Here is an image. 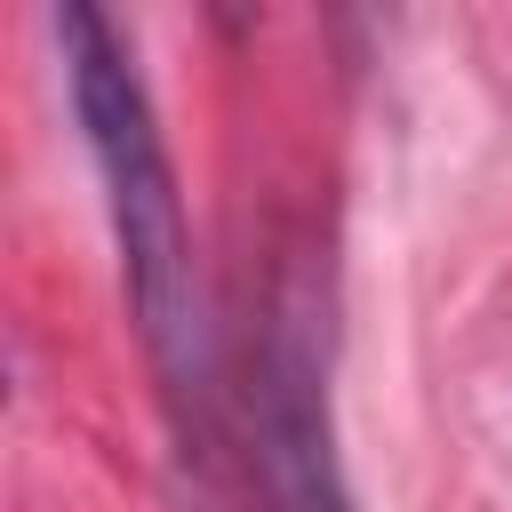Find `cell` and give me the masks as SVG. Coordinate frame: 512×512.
<instances>
[{
  "mask_svg": "<svg viewBox=\"0 0 512 512\" xmlns=\"http://www.w3.org/2000/svg\"><path fill=\"white\" fill-rule=\"evenodd\" d=\"M56 48H64V88L104 184V224L120 248V288L128 312L144 328L152 376L176 408V424L192 440H208L216 416V344H208V296H200V264H192V224H184V192H176V160L152 112V88L136 72V48L120 40V24L88 0L56 8Z\"/></svg>",
  "mask_w": 512,
  "mask_h": 512,
  "instance_id": "1",
  "label": "cell"
},
{
  "mask_svg": "<svg viewBox=\"0 0 512 512\" xmlns=\"http://www.w3.org/2000/svg\"><path fill=\"white\" fill-rule=\"evenodd\" d=\"M248 464L264 512H360L344 456H336V408H328V312L312 272H280L248 344Z\"/></svg>",
  "mask_w": 512,
  "mask_h": 512,
  "instance_id": "2",
  "label": "cell"
}]
</instances>
